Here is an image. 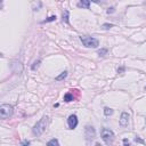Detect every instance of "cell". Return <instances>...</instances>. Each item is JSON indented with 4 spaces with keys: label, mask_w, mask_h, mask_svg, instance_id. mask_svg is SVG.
I'll use <instances>...</instances> for the list:
<instances>
[{
    "label": "cell",
    "mask_w": 146,
    "mask_h": 146,
    "mask_svg": "<svg viewBox=\"0 0 146 146\" xmlns=\"http://www.w3.org/2000/svg\"><path fill=\"white\" fill-rule=\"evenodd\" d=\"M47 124H48V117H47V116H42V117L35 123V125L33 127V129H32L33 133L36 135V136H41V135L44 132V130H46V128H47Z\"/></svg>",
    "instance_id": "1"
},
{
    "label": "cell",
    "mask_w": 146,
    "mask_h": 146,
    "mask_svg": "<svg viewBox=\"0 0 146 146\" xmlns=\"http://www.w3.org/2000/svg\"><path fill=\"white\" fill-rule=\"evenodd\" d=\"M80 40H81V42L83 43V46L87 47V48H97L98 44H99V41H98L96 38L88 36V35H82V36H80Z\"/></svg>",
    "instance_id": "2"
},
{
    "label": "cell",
    "mask_w": 146,
    "mask_h": 146,
    "mask_svg": "<svg viewBox=\"0 0 146 146\" xmlns=\"http://www.w3.org/2000/svg\"><path fill=\"white\" fill-rule=\"evenodd\" d=\"M100 136H102L103 141L106 145H111L113 143V140H114V132L108 128H103L102 132H100Z\"/></svg>",
    "instance_id": "3"
},
{
    "label": "cell",
    "mask_w": 146,
    "mask_h": 146,
    "mask_svg": "<svg viewBox=\"0 0 146 146\" xmlns=\"http://www.w3.org/2000/svg\"><path fill=\"white\" fill-rule=\"evenodd\" d=\"M14 113L13 106H10L9 104H2L0 106V117L1 119H9Z\"/></svg>",
    "instance_id": "4"
},
{
    "label": "cell",
    "mask_w": 146,
    "mask_h": 146,
    "mask_svg": "<svg viewBox=\"0 0 146 146\" xmlns=\"http://www.w3.org/2000/svg\"><path fill=\"white\" fill-rule=\"evenodd\" d=\"M84 136L88 140L90 139H94L96 137V131H95V128L94 127H90V125H87L86 129H84Z\"/></svg>",
    "instance_id": "5"
},
{
    "label": "cell",
    "mask_w": 146,
    "mask_h": 146,
    "mask_svg": "<svg viewBox=\"0 0 146 146\" xmlns=\"http://www.w3.org/2000/svg\"><path fill=\"white\" fill-rule=\"evenodd\" d=\"M67 124H68L70 129L76 128V125H78V117H76V115H74V114L70 115L68 119H67Z\"/></svg>",
    "instance_id": "6"
},
{
    "label": "cell",
    "mask_w": 146,
    "mask_h": 146,
    "mask_svg": "<svg viewBox=\"0 0 146 146\" xmlns=\"http://www.w3.org/2000/svg\"><path fill=\"white\" fill-rule=\"evenodd\" d=\"M129 117H130V114L127 113V112H123L121 114V116H120V120H119L120 125L121 127H125L128 124V122H129Z\"/></svg>",
    "instance_id": "7"
},
{
    "label": "cell",
    "mask_w": 146,
    "mask_h": 146,
    "mask_svg": "<svg viewBox=\"0 0 146 146\" xmlns=\"http://www.w3.org/2000/svg\"><path fill=\"white\" fill-rule=\"evenodd\" d=\"M78 6L79 7H82V8H89V6H90V1H88V0H82V1H80L79 3H78Z\"/></svg>",
    "instance_id": "8"
},
{
    "label": "cell",
    "mask_w": 146,
    "mask_h": 146,
    "mask_svg": "<svg viewBox=\"0 0 146 146\" xmlns=\"http://www.w3.org/2000/svg\"><path fill=\"white\" fill-rule=\"evenodd\" d=\"M64 100H65L66 103H70V102L74 100L73 94H71V92H67V94H65V95H64Z\"/></svg>",
    "instance_id": "9"
},
{
    "label": "cell",
    "mask_w": 146,
    "mask_h": 146,
    "mask_svg": "<svg viewBox=\"0 0 146 146\" xmlns=\"http://www.w3.org/2000/svg\"><path fill=\"white\" fill-rule=\"evenodd\" d=\"M66 76H67V72H66V71H64V72H62L59 75H57L55 79H56V81H62V80H64Z\"/></svg>",
    "instance_id": "10"
},
{
    "label": "cell",
    "mask_w": 146,
    "mask_h": 146,
    "mask_svg": "<svg viewBox=\"0 0 146 146\" xmlns=\"http://www.w3.org/2000/svg\"><path fill=\"white\" fill-rule=\"evenodd\" d=\"M47 146H59V143H58V140L56 138H54V139H51V140H49L47 143Z\"/></svg>",
    "instance_id": "11"
},
{
    "label": "cell",
    "mask_w": 146,
    "mask_h": 146,
    "mask_svg": "<svg viewBox=\"0 0 146 146\" xmlns=\"http://www.w3.org/2000/svg\"><path fill=\"white\" fill-rule=\"evenodd\" d=\"M114 113V111L112 110V108H110V107H105L104 108V114L106 115V116H110V115H112Z\"/></svg>",
    "instance_id": "12"
},
{
    "label": "cell",
    "mask_w": 146,
    "mask_h": 146,
    "mask_svg": "<svg viewBox=\"0 0 146 146\" xmlns=\"http://www.w3.org/2000/svg\"><path fill=\"white\" fill-rule=\"evenodd\" d=\"M63 22L68 23V11H67V10H65V11L63 13Z\"/></svg>",
    "instance_id": "13"
},
{
    "label": "cell",
    "mask_w": 146,
    "mask_h": 146,
    "mask_svg": "<svg viewBox=\"0 0 146 146\" xmlns=\"http://www.w3.org/2000/svg\"><path fill=\"white\" fill-rule=\"evenodd\" d=\"M52 21H56V16H50L47 19H44L42 23H48V22H52Z\"/></svg>",
    "instance_id": "14"
},
{
    "label": "cell",
    "mask_w": 146,
    "mask_h": 146,
    "mask_svg": "<svg viewBox=\"0 0 146 146\" xmlns=\"http://www.w3.org/2000/svg\"><path fill=\"white\" fill-rule=\"evenodd\" d=\"M106 52H107V49L104 48V49H100V50L98 51V55H99V56H104Z\"/></svg>",
    "instance_id": "15"
},
{
    "label": "cell",
    "mask_w": 146,
    "mask_h": 146,
    "mask_svg": "<svg viewBox=\"0 0 146 146\" xmlns=\"http://www.w3.org/2000/svg\"><path fill=\"white\" fill-rule=\"evenodd\" d=\"M39 64H40V60H36V62H34V63H33V65H32V70H35V68H38V67H39Z\"/></svg>",
    "instance_id": "16"
},
{
    "label": "cell",
    "mask_w": 146,
    "mask_h": 146,
    "mask_svg": "<svg viewBox=\"0 0 146 146\" xmlns=\"http://www.w3.org/2000/svg\"><path fill=\"white\" fill-rule=\"evenodd\" d=\"M104 30H108V29H111V27H113V24H104L103 26H102Z\"/></svg>",
    "instance_id": "17"
},
{
    "label": "cell",
    "mask_w": 146,
    "mask_h": 146,
    "mask_svg": "<svg viewBox=\"0 0 146 146\" xmlns=\"http://www.w3.org/2000/svg\"><path fill=\"white\" fill-rule=\"evenodd\" d=\"M21 146H30V141L29 140H23L21 143Z\"/></svg>",
    "instance_id": "18"
},
{
    "label": "cell",
    "mask_w": 146,
    "mask_h": 146,
    "mask_svg": "<svg viewBox=\"0 0 146 146\" xmlns=\"http://www.w3.org/2000/svg\"><path fill=\"white\" fill-rule=\"evenodd\" d=\"M123 146H131V144L129 143V140L125 138V139H123Z\"/></svg>",
    "instance_id": "19"
},
{
    "label": "cell",
    "mask_w": 146,
    "mask_h": 146,
    "mask_svg": "<svg viewBox=\"0 0 146 146\" xmlns=\"http://www.w3.org/2000/svg\"><path fill=\"white\" fill-rule=\"evenodd\" d=\"M112 13H114V8H113V7L107 9V14H112Z\"/></svg>",
    "instance_id": "20"
},
{
    "label": "cell",
    "mask_w": 146,
    "mask_h": 146,
    "mask_svg": "<svg viewBox=\"0 0 146 146\" xmlns=\"http://www.w3.org/2000/svg\"><path fill=\"white\" fill-rule=\"evenodd\" d=\"M136 141H138V143H141V144H144V141L140 139V138H136Z\"/></svg>",
    "instance_id": "21"
},
{
    "label": "cell",
    "mask_w": 146,
    "mask_h": 146,
    "mask_svg": "<svg viewBox=\"0 0 146 146\" xmlns=\"http://www.w3.org/2000/svg\"><path fill=\"white\" fill-rule=\"evenodd\" d=\"M145 89H146V88H145Z\"/></svg>",
    "instance_id": "22"
}]
</instances>
